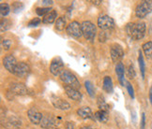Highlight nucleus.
I'll list each match as a JSON object with an SVG mask.
<instances>
[{"label":"nucleus","instance_id":"23","mask_svg":"<svg viewBox=\"0 0 152 129\" xmlns=\"http://www.w3.org/2000/svg\"><path fill=\"white\" fill-rule=\"evenodd\" d=\"M67 21L65 19V17H59V18H57V20L56 21V23H55V27L56 30L58 31H63L65 27L67 28Z\"/></svg>","mask_w":152,"mask_h":129},{"label":"nucleus","instance_id":"18","mask_svg":"<svg viewBox=\"0 0 152 129\" xmlns=\"http://www.w3.org/2000/svg\"><path fill=\"white\" fill-rule=\"evenodd\" d=\"M93 119L99 122L105 124V122H107V121H108V112H106V111H102V110H99L93 115Z\"/></svg>","mask_w":152,"mask_h":129},{"label":"nucleus","instance_id":"2","mask_svg":"<svg viewBox=\"0 0 152 129\" xmlns=\"http://www.w3.org/2000/svg\"><path fill=\"white\" fill-rule=\"evenodd\" d=\"M59 77H60L61 81L64 84H66V86L74 88V89H77V90L80 89L81 84L79 83L78 79L76 78V76L72 72L69 71V70L65 69Z\"/></svg>","mask_w":152,"mask_h":129},{"label":"nucleus","instance_id":"29","mask_svg":"<svg viewBox=\"0 0 152 129\" xmlns=\"http://www.w3.org/2000/svg\"><path fill=\"white\" fill-rule=\"evenodd\" d=\"M127 75H128V77L130 78V79H134V77H135V70H134V67H133V64H130L128 67H127Z\"/></svg>","mask_w":152,"mask_h":129},{"label":"nucleus","instance_id":"30","mask_svg":"<svg viewBox=\"0 0 152 129\" xmlns=\"http://www.w3.org/2000/svg\"><path fill=\"white\" fill-rule=\"evenodd\" d=\"M42 21L40 20L39 18H38V17H36V18H33L32 20H30L27 23V26L28 27H36L38 25H39V23L42 22Z\"/></svg>","mask_w":152,"mask_h":129},{"label":"nucleus","instance_id":"35","mask_svg":"<svg viewBox=\"0 0 152 129\" xmlns=\"http://www.w3.org/2000/svg\"><path fill=\"white\" fill-rule=\"evenodd\" d=\"M74 124L72 122H67L66 124V129H74Z\"/></svg>","mask_w":152,"mask_h":129},{"label":"nucleus","instance_id":"32","mask_svg":"<svg viewBox=\"0 0 152 129\" xmlns=\"http://www.w3.org/2000/svg\"><path fill=\"white\" fill-rule=\"evenodd\" d=\"M11 45H12V42H11L10 39H3L2 40V46H3L4 50H6V51L10 50Z\"/></svg>","mask_w":152,"mask_h":129},{"label":"nucleus","instance_id":"5","mask_svg":"<svg viewBox=\"0 0 152 129\" xmlns=\"http://www.w3.org/2000/svg\"><path fill=\"white\" fill-rule=\"evenodd\" d=\"M66 31L69 36L75 38H79L81 36H83V33H82V25L77 21H72V22H69V25L66 28Z\"/></svg>","mask_w":152,"mask_h":129},{"label":"nucleus","instance_id":"28","mask_svg":"<svg viewBox=\"0 0 152 129\" xmlns=\"http://www.w3.org/2000/svg\"><path fill=\"white\" fill-rule=\"evenodd\" d=\"M10 25H11V22L8 20V19H2L1 21V33H4L5 31H7L8 29L10 28Z\"/></svg>","mask_w":152,"mask_h":129},{"label":"nucleus","instance_id":"21","mask_svg":"<svg viewBox=\"0 0 152 129\" xmlns=\"http://www.w3.org/2000/svg\"><path fill=\"white\" fill-rule=\"evenodd\" d=\"M97 105H98L99 109H100V110L106 111V112H108V111L110 110V106L106 103V101H105V99H104V97L102 96H98Z\"/></svg>","mask_w":152,"mask_h":129},{"label":"nucleus","instance_id":"24","mask_svg":"<svg viewBox=\"0 0 152 129\" xmlns=\"http://www.w3.org/2000/svg\"><path fill=\"white\" fill-rule=\"evenodd\" d=\"M138 63H139V67H140V71L142 74V78L145 79V64L144 61V56L142 54V51H139V56H138Z\"/></svg>","mask_w":152,"mask_h":129},{"label":"nucleus","instance_id":"8","mask_svg":"<svg viewBox=\"0 0 152 129\" xmlns=\"http://www.w3.org/2000/svg\"><path fill=\"white\" fill-rule=\"evenodd\" d=\"M64 63L60 57H56L50 64V72L54 76H60L64 71Z\"/></svg>","mask_w":152,"mask_h":129},{"label":"nucleus","instance_id":"40","mask_svg":"<svg viewBox=\"0 0 152 129\" xmlns=\"http://www.w3.org/2000/svg\"><path fill=\"white\" fill-rule=\"evenodd\" d=\"M56 129H60V128H56Z\"/></svg>","mask_w":152,"mask_h":129},{"label":"nucleus","instance_id":"36","mask_svg":"<svg viewBox=\"0 0 152 129\" xmlns=\"http://www.w3.org/2000/svg\"><path fill=\"white\" fill-rule=\"evenodd\" d=\"M43 5H48V6H51L53 5V3H54V1H52V0H50V1H42V2Z\"/></svg>","mask_w":152,"mask_h":129},{"label":"nucleus","instance_id":"25","mask_svg":"<svg viewBox=\"0 0 152 129\" xmlns=\"http://www.w3.org/2000/svg\"><path fill=\"white\" fill-rule=\"evenodd\" d=\"M10 11V8L9 4L7 3L0 4V14H1V17H6L7 15H9Z\"/></svg>","mask_w":152,"mask_h":129},{"label":"nucleus","instance_id":"20","mask_svg":"<svg viewBox=\"0 0 152 129\" xmlns=\"http://www.w3.org/2000/svg\"><path fill=\"white\" fill-rule=\"evenodd\" d=\"M57 12L56 10L53 9L51 12H49L46 16L43 17L42 19V22L43 23H46V25H50V23H53L55 21H56L57 19Z\"/></svg>","mask_w":152,"mask_h":129},{"label":"nucleus","instance_id":"39","mask_svg":"<svg viewBox=\"0 0 152 129\" xmlns=\"http://www.w3.org/2000/svg\"><path fill=\"white\" fill-rule=\"evenodd\" d=\"M149 100H150V103L152 105V89L150 91V93H149Z\"/></svg>","mask_w":152,"mask_h":129},{"label":"nucleus","instance_id":"26","mask_svg":"<svg viewBox=\"0 0 152 129\" xmlns=\"http://www.w3.org/2000/svg\"><path fill=\"white\" fill-rule=\"evenodd\" d=\"M85 86H86V89L88 93V95L91 96V97H94V95H95V88L93 86V84L91 83V81L89 80H86L85 81Z\"/></svg>","mask_w":152,"mask_h":129},{"label":"nucleus","instance_id":"15","mask_svg":"<svg viewBox=\"0 0 152 129\" xmlns=\"http://www.w3.org/2000/svg\"><path fill=\"white\" fill-rule=\"evenodd\" d=\"M115 73L118 75V81L119 83L124 86L125 85V67L123 63H118L115 66Z\"/></svg>","mask_w":152,"mask_h":129},{"label":"nucleus","instance_id":"7","mask_svg":"<svg viewBox=\"0 0 152 129\" xmlns=\"http://www.w3.org/2000/svg\"><path fill=\"white\" fill-rule=\"evenodd\" d=\"M8 93L12 96H26L28 93V89L25 84L15 83H12V84L10 85Z\"/></svg>","mask_w":152,"mask_h":129},{"label":"nucleus","instance_id":"34","mask_svg":"<svg viewBox=\"0 0 152 129\" xmlns=\"http://www.w3.org/2000/svg\"><path fill=\"white\" fill-rule=\"evenodd\" d=\"M145 115L142 113V119H141V129H145Z\"/></svg>","mask_w":152,"mask_h":129},{"label":"nucleus","instance_id":"9","mask_svg":"<svg viewBox=\"0 0 152 129\" xmlns=\"http://www.w3.org/2000/svg\"><path fill=\"white\" fill-rule=\"evenodd\" d=\"M98 25L102 30H110L115 26L114 19L108 15H102L98 18Z\"/></svg>","mask_w":152,"mask_h":129},{"label":"nucleus","instance_id":"16","mask_svg":"<svg viewBox=\"0 0 152 129\" xmlns=\"http://www.w3.org/2000/svg\"><path fill=\"white\" fill-rule=\"evenodd\" d=\"M77 115L83 119H93V114L92 109L89 107H82L77 109Z\"/></svg>","mask_w":152,"mask_h":129},{"label":"nucleus","instance_id":"27","mask_svg":"<svg viewBox=\"0 0 152 129\" xmlns=\"http://www.w3.org/2000/svg\"><path fill=\"white\" fill-rule=\"evenodd\" d=\"M53 9L50 7H42V8H37L36 9V13L39 16H46L49 12H51Z\"/></svg>","mask_w":152,"mask_h":129},{"label":"nucleus","instance_id":"12","mask_svg":"<svg viewBox=\"0 0 152 129\" xmlns=\"http://www.w3.org/2000/svg\"><path fill=\"white\" fill-rule=\"evenodd\" d=\"M51 102L53 104V106L59 110H69L71 109V105H69V102L56 96H51Z\"/></svg>","mask_w":152,"mask_h":129},{"label":"nucleus","instance_id":"38","mask_svg":"<svg viewBox=\"0 0 152 129\" xmlns=\"http://www.w3.org/2000/svg\"><path fill=\"white\" fill-rule=\"evenodd\" d=\"M82 129H96V128L93 126H84V127H82Z\"/></svg>","mask_w":152,"mask_h":129},{"label":"nucleus","instance_id":"1","mask_svg":"<svg viewBox=\"0 0 152 129\" xmlns=\"http://www.w3.org/2000/svg\"><path fill=\"white\" fill-rule=\"evenodd\" d=\"M145 23L143 22H129L126 25V32L128 36L132 40H139L145 37Z\"/></svg>","mask_w":152,"mask_h":129},{"label":"nucleus","instance_id":"14","mask_svg":"<svg viewBox=\"0 0 152 129\" xmlns=\"http://www.w3.org/2000/svg\"><path fill=\"white\" fill-rule=\"evenodd\" d=\"M64 89H65V92H66V95L72 99V100H75V101H81L82 100V93L79 90L77 89H74V88H72V87H69V86H66L64 85Z\"/></svg>","mask_w":152,"mask_h":129},{"label":"nucleus","instance_id":"10","mask_svg":"<svg viewBox=\"0 0 152 129\" xmlns=\"http://www.w3.org/2000/svg\"><path fill=\"white\" fill-rule=\"evenodd\" d=\"M30 71H31V69L28 64L25 62H20L18 63V64H17V67L15 68L14 75H16L17 77H19V78L25 79L30 74Z\"/></svg>","mask_w":152,"mask_h":129},{"label":"nucleus","instance_id":"3","mask_svg":"<svg viewBox=\"0 0 152 129\" xmlns=\"http://www.w3.org/2000/svg\"><path fill=\"white\" fill-rule=\"evenodd\" d=\"M152 11V0H145L140 2L135 9V15L137 18L143 19Z\"/></svg>","mask_w":152,"mask_h":129},{"label":"nucleus","instance_id":"31","mask_svg":"<svg viewBox=\"0 0 152 129\" xmlns=\"http://www.w3.org/2000/svg\"><path fill=\"white\" fill-rule=\"evenodd\" d=\"M125 84H126V88H127V91L129 93V95H130V96L133 99L134 98V91H133L132 85L130 83H129V81H126Z\"/></svg>","mask_w":152,"mask_h":129},{"label":"nucleus","instance_id":"22","mask_svg":"<svg viewBox=\"0 0 152 129\" xmlns=\"http://www.w3.org/2000/svg\"><path fill=\"white\" fill-rule=\"evenodd\" d=\"M142 49L145 57L149 60H152V41H148L144 43L142 46Z\"/></svg>","mask_w":152,"mask_h":129},{"label":"nucleus","instance_id":"37","mask_svg":"<svg viewBox=\"0 0 152 129\" xmlns=\"http://www.w3.org/2000/svg\"><path fill=\"white\" fill-rule=\"evenodd\" d=\"M93 4H94V5H100L101 3H102V1H101V0H98V1H91Z\"/></svg>","mask_w":152,"mask_h":129},{"label":"nucleus","instance_id":"4","mask_svg":"<svg viewBox=\"0 0 152 129\" xmlns=\"http://www.w3.org/2000/svg\"><path fill=\"white\" fill-rule=\"evenodd\" d=\"M82 25V33L86 39L87 40H93L95 38L97 34V28L95 25L90 21H84L81 23Z\"/></svg>","mask_w":152,"mask_h":129},{"label":"nucleus","instance_id":"13","mask_svg":"<svg viewBox=\"0 0 152 129\" xmlns=\"http://www.w3.org/2000/svg\"><path fill=\"white\" fill-rule=\"evenodd\" d=\"M28 118L33 125H40V122L42 120V114L36 108H30L27 111Z\"/></svg>","mask_w":152,"mask_h":129},{"label":"nucleus","instance_id":"19","mask_svg":"<svg viewBox=\"0 0 152 129\" xmlns=\"http://www.w3.org/2000/svg\"><path fill=\"white\" fill-rule=\"evenodd\" d=\"M103 90L108 93H112L113 90H114V85H113V80L112 78L109 77V76H106L103 79V85H102Z\"/></svg>","mask_w":152,"mask_h":129},{"label":"nucleus","instance_id":"11","mask_svg":"<svg viewBox=\"0 0 152 129\" xmlns=\"http://www.w3.org/2000/svg\"><path fill=\"white\" fill-rule=\"evenodd\" d=\"M18 64V62H17L16 58L12 55V54H8L4 57L3 59V66L5 67V68L8 70L9 72L14 74L15 68Z\"/></svg>","mask_w":152,"mask_h":129},{"label":"nucleus","instance_id":"6","mask_svg":"<svg viewBox=\"0 0 152 129\" xmlns=\"http://www.w3.org/2000/svg\"><path fill=\"white\" fill-rule=\"evenodd\" d=\"M110 54L114 63H120L122 58L124 57V50L119 44H113L110 48Z\"/></svg>","mask_w":152,"mask_h":129},{"label":"nucleus","instance_id":"33","mask_svg":"<svg viewBox=\"0 0 152 129\" xmlns=\"http://www.w3.org/2000/svg\"><path fill=\"white\" fill-rule=\"evenodd\" d=\"M107 39V36H106V33L102 31L100 34H99V40H100V42H105Z\"/></svg>","mask_w":152,"mask_h":129},{"label":"nucleus","instance_id":"17","mask_svg":"<svg viewBox=\"0 0 152 129\" xmlns=\"http://www.w3.org/2000/svg\"><path fill=\"white\" fill-rule=\"evenodd\" d=\"M56 125V121L52 116L43 117L42 122H40V126L44 129H51Z\"/></svg>","mask_w":152,"mask_h":129}]
</instances>
